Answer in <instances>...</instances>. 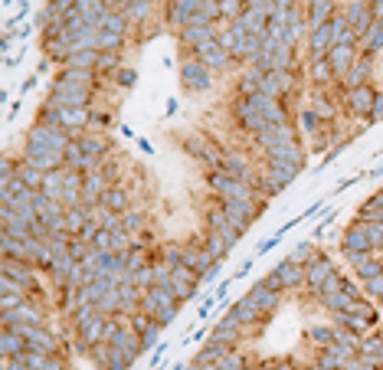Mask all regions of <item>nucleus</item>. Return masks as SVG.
Listing matches in <instances>:
<instances>
[{
  "label": "nucleus",
  "instance_id": "9d476101",
  "mask_svg": "<svg viewBox=\"0 0 383 370\" xmlns=\"http://www.w3.org/2000/svg\"><path fill=\"white\" fill-rule=\"evenodd\" d=\"M226 249H233V246H230V242H226L220 233H210V236H206V252H210L216 262H223Z\"/></svg>",
  "mask_w": 383,
  "mask_h": 370
},
{
  "label": "nucleus",
  "instance_id": "f257e3e1",
  "mask_svg": "<svg viewBox=\"0 0 383 370\" xmlns=\"http://www.w3.org/2000/svg\"><path fill=\"white\" fill-rule=\"evenodd\" d=\"M357 59H361V56L354 53V46H331L328 63H331V72H334V82H344Z\"/></svg>",
  "mask_w": 383,
  "mask_h": 370
},
{
  "label": "nucleus",
  "instance_id": "0eeeda50",
  "mask_svg": "<svg viewBox=\"0 0 383 370\" xmlns=\"http://www.w3.org/2000/svg\"><path fill=\"white\" fill-rule=\"evenodd\" d=\"M233 318L239 321V325H255V321L262 318V311H259V308L253 305V298L246 295V298L239 302V305H233Z\"/></svg>",
  "mask_w": 383,
  "mask_h": 370
},
{
  "label": "nucleus",
  "instance_id": "423d86ee",
  "mask_svg": "<svg viewBox=\"0 0 383 370\" xmlns=\"http://www.w3.org/2000/svg\"><path fill=\"white\" fill-rule=\"evenodd\" d=\"M278 295L282 292H269L266 285L259 282V285H253V292H249V298H253V305L262 311V315H272L278 308Z\"/></svg>",
  "mask_w": 383,
  "mask_h": 370
},
{
  "label": "nucleus",
  "instance_id": "f8f14e48",
  "mask_svg": "<svg viewBox=\"0 0 383 370\" xmlns=\"http://www.w3.org/2000/svg\"><path fill=\"white\" fill-rule=\"evenodd\" d=\"M318 125H321V115H318V111L311 109V105H308V109H301V128L315 134V131H318Z\"/></svg>",
  "mask_w": 383,
  "mask_h": 370
},
{
  "label": "nucleus",
  "instance_id": "7ed1b4c3",
  "mask_svg": "<svg viewBox=\"0 0 383 370\" xmlns=\"http://www.w3.org/2000/svg\"><path fill=\"white\" fill-rule=\"evenodd\" d=\"M370 72H373V59H370V56H361V59L354 63V69L347 72V79L340 82V86H344V92H347V88L370 86Z\"/></svg>",
  "mask_w": 383,
  "mask_h": 370
},
{
  "label": "nucleus",
  "instance_id": "4be33fe9",
  "mask_svg": "<svg viewBox=\"0 0 383 370\" xmlns=\"http://www.w3.org/2000/svg\"><path fill=\"white\" fill-rule=\"evenodd\" d=\"M370 177H383V164H380V167H377V171H373Z\"/></svg>",
  "mask_w": 383,
  "mask_h": 370
},
{
  "label": "nucleus",
  "instance_id": "9b49d317",
  "mask_svg": "<svg viewBox=\"0 0 383 370\" xmlns=\"http://www.w3.org/2000/svg\"><path fill=\"white\" fill-rule=\"evenodd\" d=\"M311 256H315V242H311V240H305V242H301V246H295V249H292L288 262H295V265H301V262H308V265H311Z\"/></svg>",
  "mask_w": 383,
  "mask_h": 370
},
{
  "label": "nucleus",
  "instance_id": "39448f33",
  "mask_svg": "<svg viewBox=\"0 0 383 370\" xmlns=\"http://www.w3.org/2000/svg\"><path fill=\"white\" fill-rule=\"evenodd\" d=\"M181 76L187 79V86H190V88H210V69H206L200 59H190V63H183Z\"/></svg>",
  "mask_w": 383,
  "mask_h": 370
},
{
  "label": "nucleus",
  "instance_id": "aec40b11",
  "mask_svg": "<svg viewBox=\"0 0 383 370\" xmlns=\"http://www.w3.org/2000/svg\"><path fill=\"white\" fill-rule=\"evenodd\" d=\"M249 269H253V259H246L243 265H239V269L233 272V279H243V275H249Z\"/></svg>",
  "mask_w": 383,
  "mask_h": 370
},
{
  "label": "nucleus",
  "instance_id": "a211bd4d",
  "mask_svg": "<svg viewBox=\"0 0 383 370\" xmlns=\"http://www.w3.org/2000/svg\"><path fill=\"white\" fill-rule=\"evenodd\" d=\"M321 210H324V200H318V203H311V207H305V213H301V219H311V217H318Z\"/></svg>",
  "mask_w": 383,
  "mask_h": 370
},
{
  "label": "nucleus",
  "instance_id": "6ab92c4d",
  "mask_svg": "<svg viewBox=\"0 0 383 370\" xmlns=\"http://www.w3.org/2000/svg\"><path fill=\"white\" fill-rule=\"evenodd\" d=\"M43 370H66V364H63V360H59V357H56V354H53V357L46 360V367H43Z\"/></svg>",
  "mask_w": 383,
  "mask_h": 370
},
{
  "label": "nucleus",
  "instance_id": "4468645a",
  "mask_svg": "<svg viewBox=\"0 0 383 370\" xmlns=\"http://www.w3.org/2000/svg\"><path fill=\"white\" fill-rule=\"evenodd\" d=\"M363 288H367V295H370V298H383V272L373 275V279H367V282H363Z\"/></svg>",
  "mask_w": 383,
  "mask_h": 370
},
{
  "label": "nucleus",
  "instance_id": "412c9836",
  "mask_svg": "<svg viewBox=\"0 0 383 370\" xmlns=\"http://www.w3.org/2000/svg\"><path fill=\"white\" fill-rule=\"evenodd\" d=\"M370 7H373V20L383 23V0H380V3H370Z\"/></svg>",
  "mask_w": 383,
  "mask_h": 370
},
{
  "label": "nucleus",
  "instance_id": "1a4fd4ad",
  "mask_svg": "<svg viewBox=\"0 0 383 370\" xmlns=\"http://www.w3.org/2000/svg\"><path fill=\"white\" fill-rule=\"evenodd\" d=\"M102 207L112 210V213H121V210L128 207V194L121 187H108L105 194H102Z\"/></svg>",
  "mask_w": 383,
  "mask_h": 370
},
{
  "label": "nucleus",
  "instance_id": "f03ea898",
  "mask_svg": "<svg viewBox=\"0 0 383 370\" xmlns=\"http://www.w3.org/2000/svg\"><path fill=\"white\" fill-rule=\"evenodd\" d=\"M373 102H377V88H370V86L347 88V92H344V105H347L354 115H363V118H370Z\"/></svg>",
  "mask_w": 383,
  "mask_h": 370
},
{
  "label": "nucleus",
  "instance_id": "ddd939ff",
  "mask_svg": "<svg viewBox=\"0 0 383 370\" xmlns=\"http://www.w3.org/2000/svg\"><path fill=\"white\" fill-rule=\"evenodd\" d=\"M121 226L128 229V233H138L141 226H144V217H141V213H121Z\"/></svg>",
  "mask_w": 383,
  "mask_h": 370
},
{
  "label": "nucleus",
  "instance_id": "2eb2a0df",
  "mask_svg": "<svg viewBox=\"0 0 383 370\" xmlns=\"http://www.w3.org/2000/svg\"><path fill=\"white\" fill-rule=\"evenodd\" d=\"M135 82H138V72H135V69H118V86L121 88H135Z\"/></svg>",
  "mask_w": 383,
  "mask_h": 370
},
{
  "label": "nucleus",
  "instance_id": "dca6fc26",
  "mask_svg": "<svg viewBox=\"0 0 383 370\" xmlns=\"http://www.w3.org/2000/svg\"><path fill=\"white\" fill-rule=\"evenodd\" d=\"M115 65H118V53H102V56H98V72L115 69Z\"/></svg>",
  "mask_w": 383,
  "mask_h": 370
},
{
  "label": "nucleus",
  "instance_id": "20e7f679",
  "mask_svg": "<svg viewBox=\"0 0 383 370\" xmlns=\"http://www.w3.org/2000/svg\"><path fill=\"white\" fill-rule=\"evenodd\" d=\"M334 275V265H331V259H318L315 265L308 269V288H311V295H318L321 298V292H324V285H328V279Z\"/></svg>",
  "mask_w": 383,
  "mask_h": 370
},
{
  "label": "nucleus",
  "instance_id": "f3484780",
  "mask_svg": "<svg viewBox=\"0 0 383 370\" xmlns=\"http://www.w3.org/2000/svg\"><path fill=\"white\" fill-rule=\"evenodd\" d=\"M278 246V236H269L266 242H259V246H255V256H262V252H269V249H276Z\"/></svg>",
  "mask_w": 383,
  "mask_h": 370
},
{
  "label": "nucleus",
  "instance_id": "6e6552de",
  "mask_svg": "<svg viewBox=\"0 0 383 370\" xmlns=\"http://www.w3.org/2000/svg\"><path fill=\"white\" fill-rule=\"evenodd\" d=\"M383 49V23L380 20H373V26L367 30V36H363V56H377Z\"/></svg>",
  "mask_w": 383,
  "mask_h": 370
}]
</instances>
